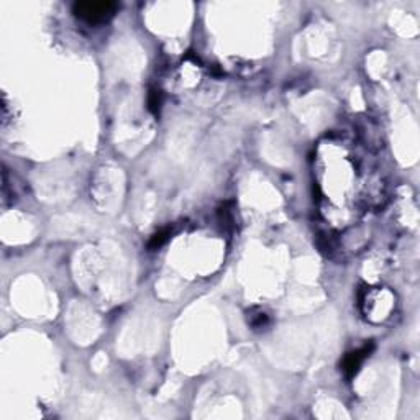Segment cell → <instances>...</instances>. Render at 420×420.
<instances>
[{
	"label": "cell",
	"instance_id": "obj_5",
	"mask_svg": "<svg viewBox=\"0 0 420 420\" xmlns=\"http://www.w3.org/2000/svg\"><path fill=\"white\" fill-rule=\"evenodd\" d=\"M169 237H171V228L161 230V232H158V233L153 235L150 243H148V248H150V250H156V248H160V246L165 245V243L168 242Z\"/></svg>",
	"mask_w": 420,
	"mask_h": 420
},
{
	"label": "cell",
	"instance_id": "obj_4",
	"mask_svg": "<svg viewBox=\"0 0 420 420\" xmlns=\"http://www.w3.org/2000/svg\"><path fill=\"white\" fill-rule=\"evenodd\" d=\"M161 103H162L161 92L156 89H151L150 94H148V108H150L151 114H155V115L160 114Z\"/></svg>",
	"mask_w": 420,
	"mask_h": 420
},
{
	"label": "cell",
	"instance_id": "obj_3",
	"mask_svg": "<svg viewBox=\"0 0 420 420\" xmlns=\"http://www.w3.org/2000/svg\"><path fill=\"white\" fill-rule=\"evenodd\" d=\"M374 350L373 343H367V345H363L361 348L350 351L348 355L345 356L342 361V371L345 373L346 379H351L356 376V373L360 371L361 364H363V361L368 358L369 355H371V351Z\"/></svg>",
	"mask_w": 420,
	"mask_h": 420
},
{
	"label": "cell",
	"instance_id": "obj_2",
	"mask_svg": "<svg viewBox=\"0 0 420 420\" xmlns=\"http://www.w3.org/2000/svg\"><path fill=\"white\" fill-rule=\"evenodd\" d=\"M119 10V3L115 2H76L72 6V13L79 18V20L85 22L90 25L106 24L115 15Z\"/></svg>",
	"mask_w": 420,
	"mask_h": 420
},
{
	"label": "cell",
	"instance_id": "obj_1",
	"mask_svg": "<svg viewBox=\"0 0 420 420\" xmlns=\"http://www.w3.org/2000/svg\"><path fill=\"white\" fill-rule=\"evenodd\" d=\"M315 180L320 214L338 230L358 222L385 197L376 169L345 140L327 138L319 143Z\"/></svg>",
	"mask_w": 420,
	"mask_h": 420
}]
</instances>
